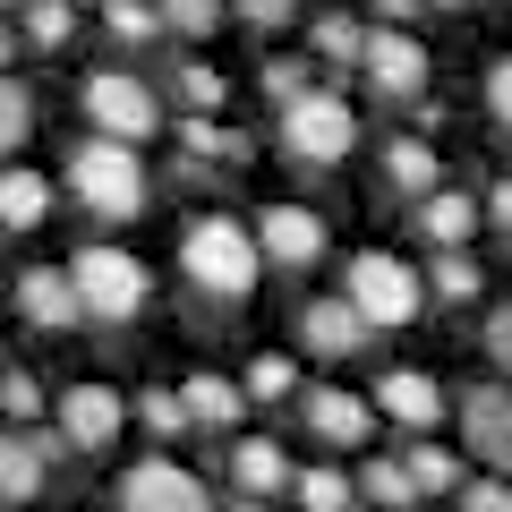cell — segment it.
I'll return each mask as SVG.
<instances>
[{
    "label": "cell",
    "instance_id": "484cf974",
    "mask_svg": "<svg viewBox=\"0 0 512 512\" xmlns=\"http://www.w3.org/2000/svg\"><path fill=\"white\" fill-rule=\"evenodd\" d=\"M239 393H248V402H291V393H299V367L265 350V359H248V376H239Z\"/></svg>",
    "mask_w": 512,
    "mask_h": 512
},
{
    "label": "cell",
    "instance_id": "2e32d148",
    "mask_svg": "<svg viewBox=\"0 0 512 512\" xmlns=\"http://www.w3.org/2000/svg\"><path fill=\"white\" fill-rule=\"evenodd\" d=\"M43 470H52V444L35 436H0V504H35Z\"/></svg>",
    "mask_w": 512,
    "mask_h": 512
},
{
    "label": "cell",
    "instance_id": "44dd1931",
    "mask_svg": "<svg viewBox=\"0 0 512 512\" xmlns=\"http://www.w3.org/2000/svg\"><path fill=\"white\" fill-rule=\"evenodd\" d=\"M384 180L402 188V197H427V188H436V154H427L419 137H393V146H384Z\"/></svg>",
    "mask_w": 512,
    "mask_h": 512
},
{
    "label": "cell",
    "instance_id": "30bf717a",
    "mask_svg": "<svg viewBox=\"0 0 512 512\" xmlns=\"http://www.w3.org/2000/svg\"><path fill=\"white\" fill-rule=\"evenodd\" d=\"M461 436L478 444L487 470L512 478V393H504V384H470V393H461Z\"/></svg>",
    "mask_w": 512,
    "mask_h": 512
},
{
    "label": "cell",
    "instance_id": "52a82bcc",
    "mask_svg": "<svg viewBox=\"0 0 512 512\" xmlns=\"http://www.w3.org/2000/svg\"><path fill=\"white\" fill-rule=\"evenodd\" d=\"M359 69L376 77V94H393V103H419V94H427V43H419V35H393V18H384L376 35L359 43Z\"/></svg>",
    "mask_w": 512,
    "mask_h": 512
},
{
    "label": "cell",
    "instance_id": "ffe728a7",
    "mask_svg": "<svg viewBox=\"0 0 512 512\" xmlns=\"http://www.w3.org/2000/svg\"><path fill=\"white\" fill-rule=\"evenodd\" d=\"M470 231H478V205H470V197H436V188L419 197V239H436V248H461Z\"/></svg>",
    "mask_w": 512,
    "mask_h": 512
},
{
    "label": "cell",
    "instance_id": "4316f807",
    "mask_svg": "<svg viewBox=\"0 0 512 512\" xmlns=\"http://www.w3.org/2000/svg\"><path fill=\"white\" fill-rule=\"evenodd\" d=\"M69 35H77V0H26V43L60 52Z\"/></svg>",
    "mask_w": 512,
    "mask_h": 512
},
{
    "label": "cell",
    "instance_id": "f35d334b",
    "mask_svg": "<svg viewBox=\"0 0 512 512\" xmlns=\"http://www.w3.org/2000/svg\"><path fill=\"white\" fill-rule=\"evenodd\" d=\"M299 86H308V69H299V60H265V94H274V103H291Z\"/></svg>",
    "mask_w": 512,
    "mask_h": 512
},
{
    "label": "cell",
    "instance_id": "7402d4cb",
    "mask_svg": "<svg viewBox=\"0 0 512 512\" xmlns=\"http://www.w3.org/2000/svg\"><path fill=\"white\" fill-rule=\"evenodd\" d=\"M26 137H35V86L0 69V154H18Z\"/></svg>",
    "mask_w": 512,
    "mask_h": 512
},
{
    "label": "cell",
    "instance_id": "60d3db41",
    "mask_svg": "<svg viewBox=\"0 0 512 512\" xmlns=\"http://www.w3.org/2000/svg\"><path fill=\"white\" fill-rule=\"evenodd\" d=\"M487 222L512 239V180H495V197H487Z\"/></svg>",
    "mask_w": 512,
    "mask_h": 512
},
{
    "label": "cell",
    "instance_id": "4dcf8cb0",
    "mask_svg": "<svg viewBox=\"0 0 512 512\" xmlns=\"http://www.w3.org/2000/svg\"><path fill=\"white\" fill-rule=\"evenodd\" d=\"M154 18H163V35H214L222 0H154Z\"/></svg>",
    "mask_w": 512,
    "mask_h": 512
},
{
    "label": "cell",
    "instance_id": "f1b7e54d",
    "mask_svg": "<svg viewBox=\"0 0 512 512\" xmlns=\"http://www.w3.org/2000/svg\"><path fill=\"white\" fill-rule=\"evenodd\" d=\"M103 35H120V43H154V35H163V18H154V0H103Z\"/></svg>",
    "mask_w": 512,
    "mask_h": 512
},
{
    "label": "cell",
    "instance_id": "74e56055",
    "mask_svg": "<svg viewBox=\"0 0 512 512\" xmlns=\"http://www.w3.org/2000/svg\"><path fill=\"white\" fill-rule=\"evenodd\" d=\"M461 512H512V487L504 478H478V487H461Z\"/></svg>",
    "mask_w": 512,
    "mask_h": 512
},
{
    "label": "cell",
    "instance_id": "cb8c5ba5",
    "mask_svg": "<svg viewBox=\"0 0 512 512\" xmlns=\"http://www.w3.org/2000/svg\"><path fill=\"white\" fill-rule=\"evenodd\" d=\"M350 487H359L367 504H384V512H410V504H419V487H410V470H402V461H367V470L350 478Z\"/></svg>",
    "mask_w": 512,
    "mask_h": 512
},
{
    "label": "cell",
    "instance_id": "b9f144b4",
    "mask_svg": "<svg viewBox=\"0 0 512 512\" xmlns=\"http://www.w3.org/2000/svg\"><path fill=\"white\" fill-rule=\"evenodd\" d=\"M222 512H274V495H239V504H222Z\"/></svg>",
    "mask_w": 512,
    "mask_h": 512
},
{
    "label": "cell",
    "instance_id": "8fae6325",
    "mask_svg": "<svg viewBox=\"0 0 512 512\" xmlns=\"http://www.w3.org/2000/svg\"><path fill=\"white\" fill-rule=\"evenodd\" d=\"M256 248L274 256L282 274H299V265L325 256V222H316L308 205H265V214H256Z\"/></svg>",
    "mask_w": 512,
    "mask_h": 512
},
{
    "label": "cell",
    "instance_id": "8d00e7d4",
    "mask_svg": "<svg viewBox=\"0 0 512 512\" xmlns=\"http://www.w3.org/2000/svg\"><path fill=\"white\" fill-rule=\"evenodd\" d=\"M231 9H239L248 26H265V35H282V26L299 18V0H231Z\"/></svg>",
    "mask_w": 512,
    "mask_h": 512
},
{
    "label": "cell",
    "instance_id": "ac0fdd59",
    "mask_svg": "<svg viewBox=\"0 0 512 512\" xmlns=\"http://www.w3.org/2000/svg\"><path fill=\"white\" fill-rule=\"evenodd\" d=\"M52 214V180L43 171H0V231H35Z\"/></svg>",
    "mask_w": 512,
    "mask_h": 512
},
{
    "label": "cell",
    "instance_id": "ba28073f",
    "mask_svg": "<svg viewBox=\"0 0 512 512\" xmlns=\"http://www.w3.org/2000/svg\"><path fill=\"white\" fill-rule=\"evenodd\" d=\"M52 419H60V444H69V453H103V444L120 436L128 402L111 393V384H69V393L52 402Z\"/></svg>",
    "mask_w": 512,
    "mask_h": 512
},
{
    "label": "cell",
    "instance_id": "1f68e13d",
    "mask_svg": "<svg viewBox=\"0 0 512 512\" xmlns=\"http://www.w3.org/2000/svg\"><path fill=\"white\" fill-rule=\"evenodd\" d=\"M0 410H9L18 427H35L43 419V384L26 376V367H0Z\"/></svg>",
    "mask_w": 512,
    "mask_h": 512
},
{
    "label": "cell",
    "instance_id": "d590c367",
    "mask_svg": "<svg viewBox=\"0 0 512 512\" xmlns=\"http://www.w3.org/2000/svg\"><path fill=\"white\" fill-rule=\"evenodd\" d=\"M137 419H146L154 436H180V427H188V410H180V393H146V402H137Z\"/></svg>",
    "mask_w": 512,
    "mask_h": 512
},
{
    "label": "cell",
    "instance_id": "7c38bea8",
    "mask_svg": "<svg viewBox=\"0 0 512 512\" xmlns=\"http://www.w3.org/2000/svg\"><path fill=\"white\" fill-rule=\"evenodd\" d=\"M367 333H376V325H367L350 299H308V308H299V342H308L316 359H359Z\"/></svg>",
    "mask_w": 512,
    "mask_h": 512
},
{
    "label": "cell",
    "instance_id": "8992f818",
    "mask_svg": "<svg viewBox=\"0 0 512 512\" xmlns=\"http://www.w3.org/2000/svg\"><path fill=\"white\" fill-rule=\"evenodd\" d=\"M86 120L103 128V137H128V146H146L154 128H163V103H154L146 77L103 69V77H86Z\"/></svg>",
    "mask_w": 512,
    "mask_h": 512
},
{
    "label": "cell",
    "instance_id": "ee69618b",
    "mask_svg": "<svg viewBox=\"0 0 512 512\" xmlns=\"http://www.w3.org/2000/svg\"><path fill=\"white\" fill-rule=\"evenodd\" d=\"M436 9H470V0H436Z\"/></svg>",
    "mask_w": 512,
    "mask_h": 512
},
{
    "label": "cell",
    "instance_id": "6da1fadb",
    "mask_svg": "<svg viewBox=\"0 0 512 512\" xmlns=\"http://www.w3.org/2000/svg\"><path fill=\"white\" fill-rule=\"evenodd\" d=\"M180 274L197 299H222V308H239V299L256 291V274H265V248H256L248 222L231 214H197L180 231Z\"/></svg>",
    "mask_w": 512,
    "mask_h": 512
},
{
    "label": "cell",
    "instance_id": "9c48e42d",
    "mask_svg": "<svg viewBox=\"0 0 512 512\" xmlns=\"http://www.w3.org/2000/svg\"><path fill=\"white\" fill-rule=\"evenodd\" d=\"M120 512H214V504H205V487L180 461H137L120 478Z\"/></svg>",
    "mask_w": 512,
    "mask_h": 512
},
{
    "label": "cell",
    "instance_id": "5b68a950",
    "mask_svg": "<svg viewBox=\"0 0 512 512\" xmlns=\"http://www.w3.org/2000/svg\"><path fill=\"white\" fill-rule=\"evenodd\" d=\"M350 308L367 316V325L376 333H393V325H410V316H419V299H427V282L410 274L402 256H384V248H367V256H350Z\"/></svg>",
    "mask_w": 512,
    "mask_h": 512
},
{
    "label": "cell",
    "instance_id": "e575fe53",
    "mask_svg": "<svg viewBox=\"0 0 512 512\" xmlns=\"http://www.w3.org/2000/svg\"><path fill=\"white\" fill-rule=\"evenodd\" d=\"M478 350H487V359L512 376V308H487V325H478Z\"/></svg>",
    "mask_w": 512,
    "mask_h": 512
},
{
    "label": "cell",
    "instance_id": "d4e9b609",
    "mask_svg": "<svg viewBox=\"0 0 512 512\" xmlns=\"http://www.w3.org/2000/svg\"><path fill=\"white\" fill-rule=\"evenodd\" d=\"M402 470H410V487H419V495H453L461 487V461L444 453V444H410Z\"/></svg>",
    "mask_w": 512,
    "mask_h": 512
},
{
    "label": "cell",
    "instance_id": "9a60e30c",
    "mask_svg": "<svg viewBox=\"0 0 512 512\" xmlns=\"http://www.w3.org/2000/svg\"><path fill=\"white\" fill-rule=\"evenodd\" d=\"M18 308H26V325H43V333H60L69 316H86V308H77V282L60 274V265H35V274H18Z\"/></svg>",
    "mask_w": 512,
    "mask_h": 512
},
{
    "label": "cell",
    "instance_id": "836d02e7",
    "mask_svg": "<svg viewBox=\"0 0 512 512\" xmlns=\"http://www.w3.org/2000/svg\"><path fill=\"white\" fill-rule=\"evenodd\" d=\"M171 86H180V103H197V111H214V103H222V77L205 69V60H188V69L171 77Z\"/></svg>",
    "mask_w": 512,
    "mask_h": 512
},
{
    "label": "cell",
    "instance_id": "d6986e66",
    "mask_svg": "<svg viewBox=\"0 0 512 512\" xmlns=\"http://www.w3.org/2000/svg\"><path fill=\"white\" fill-rule=\"evenodd\" d=\"M180 410H188V427H231L239 410H248V393H239L231 376H188Z\"/></svg>",
    "mask_w": 512,
    "mask_h": 512
},
{
    "label": "cell",
    "instance_id": "603a6c76",
    "mask_svg": "<svg viewBox=\"0 0 512 512\" xmlns=\"http://www.w3.org/2000/svg\"><path fill=\"white\" fill-rule=\"evenodd\" d=\"M291 495H299V512H350L359 504V487L342 470H291Z\"/></svg>",
    "mask_w": 512,
    "mask_h": 512
},
{
    "label": "cell",
    "instance_id": "3957f363",
    "mask_svg": "<svg viewBox=\"0 0 512 512\" xmlns=\"http://www.w3.org/2000/svg\"><path fill=\"white\" fill-rule=\"evenodd\" d=\"M69 282H77V308L86 316H103V325H128V316L146 308V265H137V256L128 248H103V239H94V248H77V265H69Z\"/></svg>",
    "mask_w": 512,
    "mask_h": 512
},
{
    "label": "cell",
    "instance_id": "ab89813d",
    "mask_svg": "<svg viewBox=\"0 0 512 512\" xmlns=\"http://www.w3.org/2000/svg\"><path fill=\"white\" fill-rule=\"evenodd\" d=\"M487 111L512 128V60H495V69H487Z\"/></svg>",
    "mask_w": 512,
    "mask_h": 512
},
{
    "label": "cell",
    "instance_id": "e0dca14e",
    "mask_svg": "<svg viewBox=\"0 0 512 512\" xmlns=\"http://www.w3.org/2000/svg\"><path fill=\"white\" fill-rule=\"evenodd\" d=\"M231 478L239 495H291V453L282 444H231Z\"/></svg>",
    "mask_w": 512,
    "mask_h": 512
},
{
    "label": "cell",
    "instance_id": "d6a6232c",
    "mask_svg": "<svg viewBox=\"0 0 512 512\" xmlns=\"http://www.w3.org/2000/svg\"><path fill=\"white\" fill-rule=\"evenodd\" d=\"M359 43H367V26H350V18H316V60H359Z\"/></svg>",
    "mask_w": 512,
    "mask_h": 512
},
{
    "label": "cell",
    "instance_id": "7a4b0ae2",
    "mask_svg": "<svg viewBox=\"0 0 512 512\" xmlns=\"http://www.w3.org/2000/svg\"><path fill=\"white\" fill-rule=\"evenodd\" d=\"M69 197L86 205V214H103V222H128V214H146L154 180H146V163H137L128 137H86V146L69 154Z\"/></svg>",
    "mask_w": 512,
    "mask_h": 512
},
{
    "label": "cell",
    "instance_id": "277c9868",
    "mask_svg": "<svg viewBox=\"0 0 512 512\" xmlns=\"http://www.w3.org/2000/svg\"><path fill=\"white\" fill-rule=\"evenodd\" d=\"M350 146H359V120H350L342 94L299 86L291 103H282V154H291V163H342Z\"/></svg>",
    "mask_w": 512,
    "mask_h": 512
},
{
    "label": "cell",
    "instance_id": "f6af8a7d",
    "mask_svg": "<svg viewBox=\"0 0 512 512\" xmlns=\"http://www.w3.org/2000/svg\"><path fill=\"white\" fill-rule=\"evenodd\" d=\"M0 9H26V0H0Z\"/></svg>",
    "mask_w": 512,
    "mask_h": 512
},
{
    "label": "cell",
    "instance_id": "f546056e",
    "mask_svg": "<svg viewBox=\"0 0 512 512\" xmlns=\"http://www.w3.org/2000/svg\"><path fill=\"white\" fill-rule=\"evenodd\" d=\"M427 291L436 299H478V265L461 248H436V265H427Z\"/></svg>",
    "mask_w": 512,
    "mask_h": 512
},
{
    "label": "cell",
    "instance_id": "83f0119b",
    "mask_svg": "<svg viewBox=\"0 0 512 512\" xmlns=\"http://www.w3.org/2000/svg\"><path fill=\"white\" fill-rule=\"evenodd\" d=\"M180 146L197 154V163H239V154H248V146L231 137V128H214V111H197V120H180Z\"/></svg>",
    "mask_w": 512,
    "mask_h": 512
},
{
    "label": "cell",
    "instance_id": "7bdbcfd3",
    "mask_svg": "<svg viewBox=\"0 0 512 512\" xmlns=\"http://www.w3.org/2000/svg\"><path fill=\"white\" fill-rule=\"evenodd\" d=\"M9 52H18V35H0V69H9Z\"/></svg>",
    "mask_w": 512,
    "mask_h": 512
},
{
    "label": "cell",
    "instance_id": "4fadbf2b",
    "mask_svg": "<svg viewBox=\"0 0 512 512\" xmlns=\"http://www.w3.org/2000/svg\"><path fill=\"white\" fill-rule=\"evenodd\" d=\"M376 410H384V419H402L410 436H427V427L444 419V393H436V376H419V367H393V376L376 384Z\"/></svg>",
    "mask_w": 512,
    "mask_h": 512
},
{
    "label": "cell",
    "instance_id": "5bb4252c",
    "mask_svg": "<svg viewBox=\"0 0 512 512\" xmlns=\"http://www.w3.org/2000/svg\"><path fill=\"white\" fill-rule=\"evenodd\" d=\"M308 427L325 444H367V436H376V410H367L359 393H342V384H316V393H308Z\"/></svg>",
    "mask_w": 512,
    "mask_h": 512
}]
</instances>
